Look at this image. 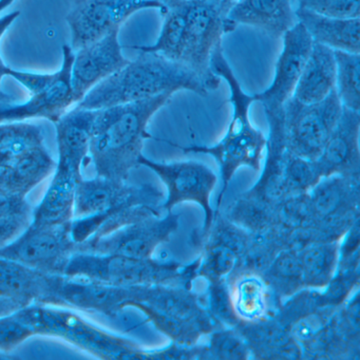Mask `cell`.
Wrapping results in <instances>:
<instances>
[{"label":"cell","instance_id":"obj_1","mask_svg":"<svg viewBox=\"0 0 360 360\" xmlns=\"http://www.w3.org/2000/svg\"><path fill=\"white\" fill-rule=\"evenodd\" d=\"M174 91L139 102L96 110L90 139L89 153L98 176L126 181L139 165L145 141L153 138L149 123L169 103Z\"/></svg>","mask_w":360,"mask_h":360},{"label":"cell","instance_id":"obj_2","mask_svg":"<svg viewBox=\"0 0 360 360\" xmlns=\"http://www.w3.org/2000/svg\"><path fill=\"white\" fill-rule=\"evenodd\" d=\"M181 90L200 96L210 94L204 82L184 65L157 53L139 51L134 60L94 86L77 106L101 110Z\"/></svg>","mask_w":360,"mask_h":360},{"label":"cell","instance_id":"obj_3","mask_svg":"<svg viewBox=\"0 0 360 360\" xmlns=\"http://www.w3.org/2000/svg\"><path fill=\"white\" fill-rule=\"evenodd\" d=\"M210 67L217 77L226 82L231 92L229 102L233 106V117L226 134L212 146H176L182 149L183 153H203L216 160L222 179V191L218 199V206H220L225 191L238 169L248 167L255 172H260L267 139L250 121V110L255 102L254 96L242 89L235 72L225 58L223 41L219 43L212 51Z\"/></svg>","mask_w":360,"mask_h":360},{"label":"cell","instance_id":"obj_4","mask_svg":"<svg viewBox=\"0 0 360 360\" xmlns=\"http://www.w3.org/2000/svg\"><path fill=\"white\" fill-rule=\"evenodd\" d=\"M199 259L188 265L161 262L155 259H136L115 254L82 255L71 259L69 274L103 282L115 288L166 285L193 288Z\"/></svg>","mask_w":360,"mask_h":360},{"label":"cell","instance_id":"obj_5","mask_svg":"<svg viewBox=\"0 0 360 360\" xmlns=\"http://www.w3.org/2000/svg\"><path fill=\"white\" fill-rule=\"evenodd\" d=\"M311 229L328 241L341 239L359 219L360 176L322 178L307 193Z\"/></svg>","mask_w":360,"mask_h":360},{"label":"cell","instance_id":"obj_6","mask_svg":"<svg viewBox=\"0 0 360 360\" xmlns=\"http://www.w3.org/2000/svg\"><path fill=\"white\" fill-rule=\"evenodd\" d=\"M342 110L336 91L315 104H303L292 96L288 98L283 104L284 134L288 150L311 161L317 159Z\"/></svg>","mask_w":360,"mask_h":360},{"label":"cell","instance_id":"obj_7","mask_svg":"<svg viewBox=\"0 0 360 360\" xmlns=\"http://www.w3.org/2000/svg\"><path fill=\"white\" fill-rule=\"evenodd\" d=\"M139 165L153 170L165 184L167 197L162 203V208L166 212H172L176 205L184 202H193L201 206L204 212L201 233V240L203 239L214 218L210 197L218 183L216 172L202 162H155L144 155L139 159Z\"/></svg>","mask_w":360,"mask_h":360},{"label":"cell","instance_id":"obj_8","mask_svg":"<svg viewBox=\"0 0 360 360\" xmlns=\"http://www.w3.org/2000/svg\"><path fill=\"white\" fill-rule=\"evenodd\" d=\"M186 28L181 64L198 75L214 91L221 79L212 72V51L226 33L225 16L212 0H186Z\"/></svg>","mask_w":360,"mask_h":360},{"label":"cell","instance_id":"obj_9","mask_svg":"<svg viewBox=\"0 0 360 360\" xmlns=\"http://www.w3.org/2000/svg\"><path fill=\"white\" fill-rule=\"evenodd\" d=\"M157 9L163 14L166 7L157 0H75L67 15L73 51L90 45L143 10Z\"/></svg>","mask_w":360,"mask_h":360},{"label":"cell","instance_id":"obj_10","mask_svg":"<svg viewBox=\"0 0 360 360\" xmlns=\"http://www.w3.org/2000/svg\"><path fill=\"white\" fill-rule=\"evenodd\" d=\"M75 51L70 46H63V63L56 71L53 83L45 91L30 96L24 103H0V123L22 122L30 119H47L56 123L73 104L71 68Z\"/></svg>","mask_w":360,"mask_h":360},{"label":"cell","instance_id":"obj_11","mask_svg":"<svg viewBox=\"0 0 360 360\" xmlns=\"http://www.w3.org/2000/svg\"><path fill=\"white\" fill-rule=\"evenodd\" d=\"M282 39L283 47L276 63L271 86L260 94H252L255 102H260L263 109L282 108L284 103L292 98L313 49L311 35L299 22Z\"/></svg>","mask_w":360,"mask_h":360},{"label":"cell","instance_id":"obj_12","mask_svg":"<svg viewBox=\"0 0 360 360\" xmlns=\"http://www.w3.org/2000/svg\"><path fill=\"white\" fill-rule=\"evenodd\" d=\"M120 29L75 51L71 68V87L75 104L101 82L129 63L120 43Z\"/></svg>","mask_w":360,"mask_h":360},{"label":"cell","instance_id":"obj_13","mask_svg":"<svg viewBox=\"0 0 360 360\" xmlns=\"http://www.w3.org/2000/svg\"><path fill=\"white\" fill-rule=\"evenodd\" d=\"M250 233L217 214L210 231L202 241L203 254L200 256L197 277L205 280L227 279L250 243Z\"/></svg>","mask_w":360,"mask_h":360},{"label":"cell","instance_id":"obj_14","mask_svg":"<svg viewBox=\"0 0 360 360\" xmlns=\"http://www.w3.org/2000/svg\"><path fill=\"white\" fill-rule=\"evenodd\" d=\"M179 214L153 216L119 227L100 243L102 254H115L136 259H151L159 245L169 241L179 227Z\"/></svg>","mask_w":360,"mask_h":360},{"label":"cell","instance_id":"obj_15","mask_svg":"<svg viewBox=\"0 0 360 360\" xmlns=\"http://www.w3.org/2000/svg\"><path fill=\"white\" fill-rule=\"evenodd\" d=\"M360 113L343 107L340 119L319 157L314 160L320 176H360Z\"/></svg>","mask_w":360,"mask_h":360},{"label":"cell","instance_id":"obj_16","mask_svg":"<svg viewBox=\"0 0 360 360\" xmlns=\"http://www.w3.org/2000/svg\"><path fill=\"white\" fill-rule=\"evenodd\" d=\"M296 8L295 0H238L225 18L226 33L243 25L271 39H281L298 22Z\"/></svg>","mask_w":360,"mask_h":360},{"label":"cell","instance_id":"obj_17","mask_svg":"<svg viewBox=\"0 0 360 360\" xmlns=\"http://www.w3.org/2000/svg\"><path fill=\"white\" fill-rule=\"evenodd\" d=\"M264 113L269 127L264 168L256 184L244 193L271 205H277L286 198L283 172L288 147L284 134L283 107L264 109Z\"/></svg>","mask_w":360,"mask_h":360},{"label":"cell","instance_id":"obj_18","mask_svg":"<svg viewBox=\"0 0 360 360\" xmlns=\"http://www.w3.org/2000/svg\"><path fill=\"white\" fill-rule=\"evenodd\" d=\"M236 330L256 359H301L303 351L285 324L275 315L256 322H240Z\"/></svg>","mask_w":360,"mask_h":360},{"label":"cell","instance_id":"obj_19","mask_svg":"<svg viewBox=\"0 0 360 360\" xmlns=\"http://www.w3.org/2000/svg\"><path fill=\"white\" fill-rule=\"evenodd\" d=\"M233 311L241 322L271 317L279 309L273 292L261 274L241 271L227 277Z\"/></svg>","mask_w":360,"mask_h":360},{"label":"cell","instance_id":"obj_20","mask_svg":"<svg viewBox=\"0 0 360 360\" xmlns=\"http://www.w3.org/2000/svg\"><path fill=\"white\" fill-rule=\"evenodd\" d=\"M296 16L314 43L334 51L360 53V18H328L300 8H296Z\"/></svg>","mask_w":360,"mask_h":360},{"label":"cell","instance_id":"obj_21","mask_svg":"<svg viewBox=\"0 0 360 360\" xmlns=\"http://www.w3.org/2000/svg\"><path fill=\"white\" fill-rule=\"evenodd\" d=\"M336 87L334 50L314 43L309 60L295 88L292 98L303 104H315L328 98Z\"/></svg>","mask_w":360,"mask_h":360},{"label":"cell","instance_id":"obj_22","mask_svg":"<svg viewBox=\"0 0 360 360\" xmlns=\"http://www.w3.org/2000/svg\"><path fill=\"white\" fill-rule=\"evenodd\" d=\"M56 163L45 145L22 153L8 165L0 167V188L24 198L31 189L56 170Z\"/></svg>","mask_w":360,"mask_h":360},{"label":"cell","instance_id":"obj_23","mask_svg":"<svg viewBox=\"0 0 360 360\" xmlns=\"http://www.w3.org/2000/svg\"><path fill=\"white\" fill-rule=\"evenodd\" d=\"M82 180L81 168L58 162L51 184L37 210L35 223L44 226L60 224L72 212L75 191Z\"/></svg>","mask_w":360,"mask_h":360},{"label":"cell","instance_id":"obj_24","mask_svg":"<svg viewBox=\"0 0 360 360\" xmlns=\"http://www.w3.org/2000/svg\"><path fill=\"white\" fill-rule=\"evenodd\" d=\"M64 250V237L52 226L37 225L15 241L0 248V257L29 267L54 262Z\"/></svg>","mask_w":360,"mask_h":360},{"label":"cell","instance_id":"obj_25","mask_svg":"<svg viewBox=\"0 0 360 360\" xmlns=\"http://www.w3.org/2000/svg\"><path fill=\"white\" fill-rule=\"evenodd\" d=\"M340 240L315 242L298 252L304 288L324 290L336 275Z\"/></svg>","mask_w":360,"mask_h":360},{"label":"cell","instance_id":"obj_26","mask_svg":"<svg viewBox=\"0 0 360 360\" xmlns=\"http://www.w3.org/2000/svg\"><path fill=\"white\" fill-rule=\"evenodd\" d=\"M186 0H174L166 5L163 25L157 41L153 45L132 46L136 51L157 53L172 62L180 63L184 51L186 28Z\"/></svg>","mask_w":360,"mask_h":360},{"label":"cell","instance_id":"obj_27","mask_svg":"<svg viewBox=\"0 0 360 360\" xmlns=\"http://www.w3.org/2000/svg\"><path fill=\"white\" fill-rule=\"evenodd\" d=\"M261 275L273 292L279 309L282 299L290 298L305 290L300 257L296 250L288 248L280 250Z\"/></svg>","mask_w":360,"mask_h":360},{"label":"cell","instance_id":"obj_28","mask_svg":"<svg viewBox=\"0 0 360 360\" xmlns=\"http://www.w3.org/2000/svg\"><path fill=\"white\" fill-rule=\"evenodd\" d=\"M224 217L250 233H265L278 229L276 205L265 203L245 193H242L231 203Z\"/></svg>","mask_w":360,"mask_h":360},{"label":"cell","instance_id":"obj_29","mask_svg":"<svg viewBox=\"0 0 360 360\" xmlns=\"http://www.w3.org/2000/svg\"><path fill=\"white\" fill-rule=\"evenodd\" d=\"M41 145H44L41 126L26 121L0 123V167Z\"/></svg>","mask_w":360,"mask_h":360},{"label":"cell","instance_id":"obj_30","mask_svg":"<svg viewBox=\"0 0 360 360\" xmlns=\"http://www.w3.org/2000/svg\"><path fill=\"white\" fill-rule=\"evenodd\" d=\"M336 91L345 108L360 111V53L335 51Z\"/></svg>","mask_w":360,"mask_h":360},{"label":"cell","instance_id":"obj_31","mask_svg":"<svg viewBox=\"0 0 360 360\" xmlns=\"http://www.w3.org/2000/svg\"><path fill=\"white\" fill-rule=\"evenodd\" d=\"M203 345L202 359L246 360L252 358L250 347L235 328L219 326L210 332Z\"/></svg>","mask_w":360,"mask_h":360},{"label":"cell","instance_id":"obj_32","mask_svg":"<svg viewBox=\"0 0 360 360\" xmlns=\"http://www.w3.org/2000/svg\"><path fill=\"white\" fill-rule=\"evenodd\" d=\"M199 299L204 309L220 326L236 328L241 322L233 311L226 279L207 280V288Z\"/></svg>","mask_w":360,"mask_h":360},{"label":"cell","instance_id":"obj_33","mask_svg":"<svg viewBox=\"0 0 360 360\" xmlns=\"http://www.w3.org/2000/svg\"><path fill=\"white\" fill-rule=\"evenodd\" d=\"M33 288H35V275L30 267L0 257V296L24 302Z\"/></svg>","mask_w":360,"mask_h":360},{"label":"cell","instance_id":"obj_34","mask_svg":"<svg viewBox=\"0 0 360 360\" xmlns=\"http://www.w3.org/2000/svg\"><path fill=\"white\" fill-rule=\"evenodd\" d=\"M283 176L286 197L307 193L321 180L314 161L294 155L288 149L284 162Z\"/></svg>","mask_w":360,"mask_h":360},{"label":"cell","instance_id":"obj_35","mask_svg":"<svg viewBox=\"0 0 360 360\" xmlns=\"http://www.w3.org/2000/svg\"><path fill=\"white\" fill-rule=\"evenodd\" d=\"M297 8L337 18H360V0H295Z\"/></svg>","mask_w":360,"mask_h":360},{"label":"cell","instance_id":"obj_36","mask_svg":"<svg viewBox=\"0 0 360 360\" xmlns=\"http://www.w3.org/2000/svg\"><path fill=\"white\" fill-rule=\"evenodd\" d=\"M32 334L31 322L18 317V311L0 318V349H10Z\"/></svg>","mask_w":360,"mask_h":360},{"label":"cell","instance_id":"obj_37","mask_svg":"<svg viewBox=\"0 0 360 360\" xmlns=\"http://www.w3.org/2000/svg\"><path fill=\"white\" fill-rule=\"evenodd\" d=\"M9 77L18 82L22 87L26 88L30 96H33V94H41L49 88L56 79V72L37 73L11 68Z\"/></svg>","mask_w":360,"mask_h":360},{"label":"cell","instance_id":"obj_38","mask_svg":"<svg viewBox=\"0 0 360 360\" xmlns=\"http://www.w3.org/2000/svg\"><path fill=\"white\" fill-rule=\"evenodd\" d=\"M24 212L0 216V248L8 245V242L20 235L26 225Z\"/></svg>","mask_w":360,"mask_h":360},{"label":"cell","instance_id":"obj_39","mask_svg":"<svg viewBox=\"0 0 360 360\" xmlns=\"http://www.w3.org/2000/svg\"><path fill=\"white\" fill-rule=\"evenodd\" d=\"M22 305V301L9 298V297L0 296V318L15 313Z\"/></svg>","mask_w":360,"mask_h":360},{"label":"cell","instance_id":"obj_40","mask_svg":"<svg viewBox=\"0 0 360 360\" xmlns=\"http://www.w3.org/2000/svg\"><path fill=\"white\" fill-rule=\"evenodd\" d=\"M20 16V11H13L0 18V41L3 39L6 32L9 30L10 27L16 22V20H18Z\"/></svg>","mask_w":360,"mask_h":360},{"label":"cell","instance_id":"obj_41","mask_svg":"<svg viewBox=\"0 0 360 360\" xmlns=\"http://www.w3.org/2000/svg\"><path fill=\"white\" fill-rule=\"evenodd\" d=\"M212 1L218 6L220 11L222 12L225 18H226L229 9L233 7V4L237 3L238 0H212Z\"/></svg>","mask_w":360,"mask_h":360},{"label":"cell","instance_id":"obj_42","mask_svg":"<svg viewBox=\"0 0 360 360\" xmlns=\"http://www.w3.org/2000/svg\"><path fill=\"white\" fill-rule=\"evenodd\" d=\"M10 70H11V67L6 64L3 56L0 54V90H1V84H3L4 77H9Z\"/></svg>","mask_w":360,"mask_h":360},{"label":"cell","instance_id":"obj_43","mask_svg":"<svg viewBox=\"0 0 360 360\" xmlns=\"http://www.w3.org/2000/svg\"><path fill=\"white\" fill-rule=\"evenodd\" d=\"M16 102V98L11 94H5L3 90H0V103Z\"/></svg>","mask_w":360,"mask_h":360},{"label":"cell","instance_id":"obj_44","mask_svg":"<svg viewBox=\"0 0 360 360\" xmlns=\"http://www.w3.org/2000/svg\"><path fill=\"white\" fill-rule=\"evenodd\" d=\"M14 3H15V0H0V13L7 10Z\"/></svg>","mask_w":360,"mask_h":360},{"label":"cell","instance_id":"obj_45","mask_svg":"<svg viewBox=\"0 0 360 360\" xmlns=\"http://www.w3.org/2000/svg\"><path fill=\"white\" fill-rule=\"evenodd\" d=\"M162 4H163L164 6L167 5L168 3H170V1H174V0H161Z\"/></svg>","mask_w":360,"mask_h":360},{"label":"cell","instance_id":"obj_46","mask_svg":"<svg viewBox=\"0 0 360 360\" xmlns=\"http://www.w3.org/2000/svg\"><path fill=\"white\" fill-rule=\"evenodd\" d=\"M157 1H159V3H161V4H162L161 0H157Z\"/></svg>","mask_w":360,"mask_h":360}]
</instances>
